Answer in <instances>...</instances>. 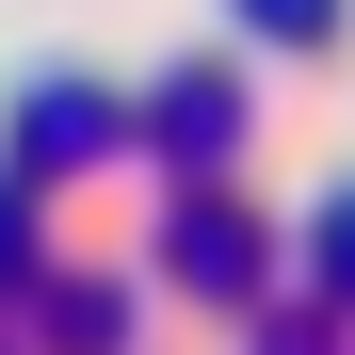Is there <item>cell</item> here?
<instances>
[{
	"label": "cell",
	"mask_w": 355,
	"mask_h": 355,
	"mask_svg": "<svg viewBox=\"0 0 355 355\" xmlns=\"http://www.w3.org/2000/svg\"><path fill=\"white\" fill-rule=\"evenodd\" d=\"M130 130H146V162H178V178H226V146H243V81H226V65H178Z\"/></svg>",
	"instance_id": "obj_1"
},
{
	"label": "cell",
	"mask_w": 355,
	"mask_h": 355,
	"mask_svg": "<svg viewBox=\"0 0 355 355\" xmlns=\"http://www.w3.org/2000/svg\"><path fill=\"white\" fill-rule=\"evenodd\" d=\"M113 130H130V113L97 81H33L17 97V178H81V162H113Z\"/></svg>",
	"instance_id": "obj_2"
},
{
	"label": "cell",
	"mask_w": 355,
	"mask_h": 355,
	"mask_svg": "<svg viewBox=\"0 0 355 355\" xmlns=\"http://www.w3.org/2000/svg\"><path fill=\"white\" fill-rule=\"evenodd\" d=\"M162 275H210V291H243V275H259L243 210H178V226H162Z\"/></svg>",
	"instance_id": "obj_3"
},
{
	"label": "cell",
	"mask_w": 355,
	"mask_h": 355,
	"mask_svg": "<svg viewBox=\"0 0 355 355\" xmlns=\"http://www.w3.org/2000/svg\"><path fill=\"white\" fill-rule=\"evenodd\" d=\"M226 17H243L259 49H323V33H339V0H226Z\"/></svg>",
	"instance_id": "obj_4"
},
{
	"label": "cell",
	"mask_w": 355,
	"mask_h": 355,
	"mask_svg": "<svg viewBox=\"0 0 355 355\" xmlns=\"http://www.w3.org/2000/svg\"><path fill=\"white\" fill-rule=\"evenodd\" d=\"M49 339H65V355H113V339H130V307H113V291L81 275V307H49Z\"/></svg>",
	"instance_id": "obj_5"
},
{
	"label": "cell",
	"mask_w": 355,
	"mask_h": 355,
	"mask_svg": "<svg viewBox=\"0 0 355 355\" xmlns=\"http://www.w3.org/2000/svg\"><path fill=\"white\" fill-rule=\"evenodd\" d=\"M323 259H339V275H355V210H339V226H323Z\"/></svg>",
	"instance_id": "obj_6"
},
{
	"label": "cell",
	"mask_w": 355,
	"mask_h": 355,
	"mask_svg": "<svg viewBox=\"0 0 355 355\" xmlns=\"http://www.w3.org/2000/svg\"><path fill=\"white\" fill-rule=\"evenodd\" d=\"M0 275H17V210H0Z\"/></svg>",
	"instance_id": "obj_7"
}]
</instances>
